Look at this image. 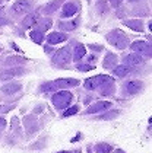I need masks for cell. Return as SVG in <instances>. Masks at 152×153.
Returning <instances> with one entry per match:
<instances>
[{
  "label": "cell",
  "instance_id": "cell-9",
  "mask_svg": "<svg viewBox=\"0 0 152 153\" xmlns=\"http://www.w3.org/2000/svg\"><path fill=\"white\" fill-rule=\"evenodd\" d=\"M66 39H67V36L64 35V34H61V32H51V34L47 35V41H48L50 45L60 44V42H63V41H66Z\"/></svg>",
  "mask_w": 152,
  "mask_h": 153
},
{
  "label": "cell",
  "instance_id": "cell-32",
  "mask_svg": "<svg viewBox=\"0 0 152 153\" xmlns=\"http://www.w3.org/2000/svg\"><path fill=\"white\" fill-rule=\"evenodd\" d=\"M4 127H6V120H4V118H1V117H0V131H1V130L4 128Z\"/></svg>",
  "mask_w": 152,
  "mask_h": 153
},
{
  "label": "cell",
  "instance_id": "cell-5",
  "mask_svg": "<svg viewBox=\"0 0 152 153\" xmlns=\"http://www.w3.org/2000/svg\"><path fill=\"white\" fill-rule=\"evenodd\" d=\"M132 51H135L136 54H145V56H151V45L145 41H135L130 44Z\"/></svg>",
  "mask_w": 152,
  "mask_h": 153
},
{
  "label": "cell",
  "instance_id": "cell-4",
  "mask_svg": "<svg viewBox=\"0 0 152 153\" xmlns=\"http://www.w3.org/2000/svg\"><path fill=\"white\" fill-rule=\"evenodd\" d=\"M72 60V51L70 47H63L60 48L58 51H56V54L53 56V61L56 64H66Z\"/></svg>",
  "mask_w": 152,
  "mask_h": 153
},
{
  "label": "cell",
  "instance_id": "cell-30",
  "mask_svg": "<svg viewBox=\"0 0 152 153\" xmlns=\"http://www.w3.org/2000/svg\"><path fill=\"white\" fill-rule=\"evenodd\" d=\"M23 61H25V60L19 59V57H10V59L7 60L6 63H7V64H10V63H23Z\"/></svg>",
  "mask_w": 152,
  "mask_h": 153
},
{
  "label": "cell",
  "instance_id": "cell-22",
  "mask_svg": "<svg viewBox=\"0 0 152 153\" xmlns=\"http://www.w3.org/2000/svg\"><path fill=\"white\" fill-rule=\"evenodd\" d=\"M61 4V0H54L51 4H47L46 7H44V13H53L56 12L58 9V6Z\"/></svg>",
  "mask_w": 152,
  "mask_h": 153
},
{
  "label": "cell",
  "instance_id": "cell-35",
  "mask_svg": "<svg viewBox=\"0 0 152 153\" xmlns=\"http://www.w3.org/2000/svg\"><path fill=\"white\" fill-rule=\"evenodd\" d=\"M1 3H3V0H0V6H1Z\"/></svg>",
  "mask_w": 152,
  "mask_h": 153
},
{
  "label": "cell",
  "instance_id": "cell-7",
  "mask_svg": "<svg viewBox=\"0 0 152 153\" xmlns=\"http://www.w3.org/2000/svg\"><path fill=\"white\" fill-rule=\"evenodd\" d=\"M111 108V102L108 101H100V102H95L86 109V114H97V112H101L105 109H110Z\"/></svg>",
  "mask_w": 152,
  "mask_h": 153
},
{
  "label": "cell",
  "instance_id": "cell-31",
  "mask_svg": "<svg viewBox=\"0 0 152 153\" xmlns=\"http://www.w3.org/2000/svg\"><path fill=\"white\" fill-rule=\"evenodd\" d=\"M108 1H110V4H111V6H114V7H118V6L121 4V1H123V0H108Z\"/></svg>",
  "mask_w": 152,
  "mask_h": 153
},
{
  "label": "cell",
  "instance_id": "cell-29",
  "mask_svg": "<svg viewBox=\"0 0 152 153\" xmlns=\"http://www.w3.org/2000/svg\"><path fill=\"white\" fill-rule=\"evenodd\" d=\"M117 115H118V111H111V112H110V114H107V115H103V120H111V118L113 117H117Z\"/></svg>",
  "mask_w": 152,
  "mask_h": 153
},
{
  "label": "cell",
  "instance_id": "cell-23",
  "mask_svg": "<svg viewBox=\"0 0 152 153\" xmlns=\"http://www.w3.org/2000/svg\"><path fill=\"white\" fill-rule=\"evenodd\" d=\"M29 36H31V39L34 41L35 44H41L43 42V39H44V35H43V32H40V31H32L31 34H29Z\"/></svg>",
  "mask_w": 152,
  "mask_h": 153
},
{
  "label": "cell",
  "instance_id": "cell-1",
  "mask_svg": "<svg viewBox=\"0 0 152 153\" xmlns=\"http://www.w3.org/2000/svg\"><path fill=\"white\" fill-rule=\"evenodd\" d=\"M107 41L113 45V47L118 48V50H124V48L129 45V39L126 34L120 29H114L111 32L107 34Z\"/></svg>",
  "mask_w": 152,
  "mask_h": 153
},
{
  "label": "cell",
  "instance_id": "cell-12",
  "mask_svg": "<svg viewBox=\"0 0 152 153\" xmlns=\"http://www.w3.org/2000/svg\"><path fill=\"white\" fill-rule=\"evenodd\" d=\"M78 12V6L75 3H66L61 9V18H72Z\"/></svg>",
  "mask_w": 152,
  "mask_h": 153
},
{
  "label": "cell",
  "instance_id": "cell-28",
  "mask_svg": "<svg viewBox=\"0 0 152 153\" xmlns=\"http://www.w3.org/2000/svg\"><path fill=\"white\" fill-rule=\"evenodd\" d=\"M7 24V18H6V13L3 9H0V25H6Z\"/></svg>",
  "mask_w": 152,
  "mask_h": 153
},
{
  "label": "cell",
  "instance_id": "cell-20",
  "mask_svg": "<svg viewBox=\"0 0 152 153\" xmlns=\"http://www.w3.org/2000/svg\"><path fill=\"white\" fill-rule=\"evenodd\" d=\"M113 150V147L107 143H98L95 146V153H110Z\"/></svg>",
  "mask_w": 152,
  "mask_h": 153
},
{
  "label": "cell",
  "instance_id": "cell-34",
  "mask_svg": "<svg viewBox=\"0 0 152 153\" xmlns=\"http://www.w3.org/2000/svg\"><path fill=\"white\" fill-rule=\"evenodd\" d=\"M60 153H72V152H60Z\"/></svg>",
  "mask_w": 152,
  "mask_h": 153
},
{
  "label": "cell",
  "instance_id": "cell-24",
  "mask_svg": "<svg viewBox=\"0 0 152 153\" xmlns=\"http://www.w3.org/2000/svg\"><path fill=\"white\" fill-rule=\"evenodd\" d=\"M23 70L21 69H18V70H15V69H12V70H7L4 71V73H1V79H9V77H13V76H16V74H21Z\"/></svg>",
  "mask_w": 152,
  "mask_h": 153
},
{
  "label": "cell",
  "instance_id": "cell-15",
  "mask_svg": "<svg viewBox=\"0 0 152 153\" xmlns=\"http://www.w3.org/2000/svg\"><path fill=\"white\" fill-rule=\"evenodd\" d=\"M124 25L133 29V31H138V32H142L143 31V22L142 21H138V19H130V21H124Z\"/></svg>",
  "mask_w": 152,
  "mask_h": 153
},
{
  "label": "cell",
  "instance_id": "cell-18",
  "mask_svg": "<svg viewBox=\"0 0 152 153\" xmlns=\"http://www.w3.org/2000/svg\"><path fill=\"white\" fill-rule=\"evenodd\" d=\"M51 25H53V21H51L50 18L41 19V21H38V29H37V31L44 32V31H47V29H50V28H51Z\"/></svg>",
  "mask_w": 152,
  "mask_h": 153
},
{
  "label": "cell",
  "instance_id": "cell-33",
  "mask_svg": "<svg viewBox=\"0 0 152 153\" xmlns=\"http://www.w3.org/2000/svg\"><path fill=\"white\" fill-rule=\"evenodd\" d=\"M129 1H130V3H132V1H139V0H129Z\"/></svg>",
  "mask_w": 152,
  "mask_h": 153
},
{
  "label": "cell",
  "instance_id": "cell-13",
  "mask_svg": "<svg viewBox=\"0 0 152 153\" xmlns=\"http://www.w3.org/2000/svg\"><path fill=\"white\" fill-rule=\"evenodd\" d=\"M21 88H22L21 83H7V85L1 86V92L4 95H13L18 91H21Z\"/></svg>",
  "mask_w": 152,
  "mask_h": 153
},
{
  "label": "cell",
  "instance_id": "cell-19",
  "mask_svg": "<svg viewBox=\"0 0 152 153\" xmlns=\"http://www.w3.org/2000/svg\"><path fill=\"white\" fill-rule=\"evenodd\" d=\"M85 54H86V48L85 45H82V44H78L76 48H75V54H73V59L75 60H81L85 57Z\"/></svg>",
  "mask_w": 152,
  "mask_h": 153
},
{
  "label": "cell",
  "instance_id": "cell-27",
  "mask_svg": "<svg viewBox=\"0 0 152 153\" xmlns=\"http://www.w3.org/2000/svg\"><path fill=\"white\" fill-rule=\"evenodd\" d=\"M76 69L79 71H88V70H92L94 66H89V64H78Z\"/></svg>",
  "mask_w": 152,
  "mask_h": 153
},
{
  "label": "cell",
  "instance_id": "cell-10",
  "mask_svg": "<svg viewBox=\"0 0 152 153\" xmlns=\"http://www.w3.org/2000/svg\"><path fill=\"white\" fill-rule=\"evenodd\" d=\"M143 63V57L140 56V54H136V53H133V54H129L124 57V64L126 66H138V64H142Z\"/></svg>",
  "mask_w": 152,
  "mask_h": 153
},
{
  "label": "cell",
  "instance_id": "cell-11",
  "mask_svg": "<svg viewBox=\"0 0 152 153\" xmlns=\"http://www.w3.org/2000/svg\"><path fill=\"white\" fill-rule=\"evenodd\" d=\"M142 88H143V83L140 80H130L126 83V92L130 95L138 94L139 91H142Z\"/></svg>",
  "mask_w": 152,
  "mask_h": 153
},
{
  "label": "cell",
  "instance_id": "cell-2",
  "mask_svg": "<svg viewBox=\"0 0 152 153\" xmlns=\"http://www.w3.org/2000/svg\"><path fill=\"white\" fill-rule=\"evenodd\" d=\"M72 98H73V95L67 92V91H60L57 94L53 95V105L56 106L57 109H64V108H67L69 104L72 102Z\"/></svg>",
  "mask_w": 152,
  "mask_h": 153
},
{
  "label": "cell",
  "instance_id": "cell-17",
  "mask_svg": "<svg viewBox=\"0 0 152 153\" xmlns=\"http://www.w3.org/2000/svg\"><path fill=\"white\" fill-rule=\"evenodd\" d=\"M130 73V67L126 66V64H121V66H116L114 67V74L118 76V77H124Z\"/></svg>",
  "mask_w": 152,
  "mask_h": 153
},
{
  "label": "cell",
  "instance_id": "cell-21",
  "mask_svg": "<svg viewBox=\"0 0 152 153\" xmlns=\"http://www.w3.org/2000/svg\"><path fill=\"white\" fill-rule=\"evenodd\" d=\"M100 89H101V95H111L114 92V85L113 82H108V83H104L103 86H100Z\"/></svg>",
  "mask_w": 152,
  "mask_h": 153
},
{
  "label": "cell",
  "instance_id": "cell-16",
  "mask_svg": "<svg viewBox=\"0 0 152 153\" xmlns=\"http://www.w3.org/2000/svg\"><path fill=\"white\" fill-rule=\"evenodd\" d=\"M117 64V56L113 54V53H108L105 56V60H104V67L105 69H114Z\"/></svg>",
  "mask_w": 152,
  "mask_h": 153
},
{
  "label": "cell",
  "instance_id": "cell-3",
  "mask_svg": "<svg viewBox=\"0 0 152 153\" xmlns=\"http://www.w3.org/2000/svg\"><path fill=\"white\" fill-rule=\"evenodd\" d=\"M108 82H113V79L110 76H107V74H98V76H94V77L86 79L85 83H83V86L86 89H89V91H94V89H97V88H100L104 83H108Z\"/></svg>",
  "mask_w": 152,
  "mask_h": 153
},
{
  "label": "cell",
  "instance_id": "cell-14",
  "mask_svg": "<svg viewBox=\"0 0 152 153\" xmlns=\"http://www.w3.org/2000/svg\"><path fill=\"white\" fill-rule=\"evenodd\" d=\"M38 19H40V15H38V12L29 13V15H26V18L22 21V26H23V28H31L32 25H35L37 22H38Z\"/></svg>",
  "mask_w": 152,
  "mask_h": 153
},
{
  "label": "cell",
  "instance_id": "cell-26",
  "mask_svg": "<svg viewBox=\"0 0 152 153\" xmlns=\"http://www.w3.org/2000/svg\"><path fill=\"white\" fill-rule=\"evenodd\" d=\"M79 111V108L75 105V106H72V108H69V109H66L64 112H63V117H70V115H75L76 112Z\"/></svg>",
  "mask_w": 152,
  "mask_h": 153
},
{
  "label": "cell",
  "instance_id": "cell-25",
  "mask_svg": "<svg viewBox=\"0 0 152 153\" xmlns=\"http://www.w3.org/2000/svg\"><path fill=\"white\" fill-rule=\"evenodd\" d=\"M60 29H63V31H73L75 28H76V22H61L60 21Z\"/></svg>",
  "mask_w": 152,
  "mask_h": 153
},
{
  "label": "cell",
  "instance_id": "cell-6",
  "mask_svg": "<svg viewBox=\"0 0 152 153\" xmlns=\"http://www.w3.org/2000/svg\"><path fill=\"white\" fill-rule=\"evenodd\" d=\"M31 9V1L29 0H18L15 1V4L12 6V10L16 15H23Z\"/></svg>",
  "mask_w": 152,
  "mask_h": 153
},
{
  "label": "cell",
  "instance_id": "cell-8",
  "mask_svg": "<svg viewBox=\"0 0 152 153\" xmlns=\"http://www.w3.org/2000/svg\"><path fill=\"white\" fill-rule=\"evenodd\" d=\"M53 85H54V88L64 89V88H73V86H78V85H79V80H78V79L66 77V79H57V80H54Z\"/></svg>",
  "mask_w": 152,
  "mask_h": 153
}]
</instances>
